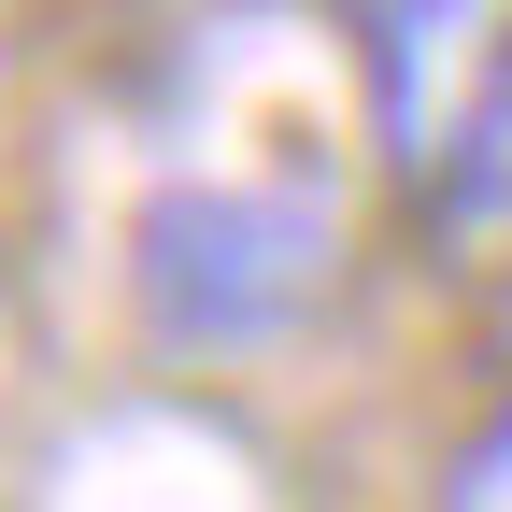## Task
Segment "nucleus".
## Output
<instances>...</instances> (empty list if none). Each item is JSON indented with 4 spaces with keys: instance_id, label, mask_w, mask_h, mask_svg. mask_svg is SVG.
<instances>
[{
    "instance_id": "obj_1",
    "label": "nucleus",
    "mask_w": 512,
    "mask_h": 512,
    "mask_svg": "<svg viewBox=\"0 0 512 512\" xmlns=\"http://www.w3.org/2000/svg\"><path fill=\"white\" fill-rule=\"evenodd\" d=\"M342 285V214L271 171H185L128 228V299L171 356H271Z\"/></svg>"
},
{
    "instance_id": "obj_2",
    "label": "nucleus",
    "mask_w": 512,
    "mask_h": 512,
    "mask_svg": "<svg viewBox=\"0 0 512 512\" xmlns=\"http://www.w3.org/2000/svg\"><path fill=\"white\" fill-rule=\"evenodd\" d=\"M342 57L384 185L427 214L512 100V0H342Z\"/></svg>"
},
{
    "instance_id": "obj_3",
    "label": "nucleus",
    "mask_w": 512,
    "mask_h": 512,
    "mask_svg": "<svg viewBox=\"0 0 512 512\" xmlns=\"http://www.w3.org/2000/svg\"><path fill=\"white\" fill-rule=\"evenodd\" d=\"M427 512H512V384L441 441V484H427Z\"/></svg>"
}]
</instances>
